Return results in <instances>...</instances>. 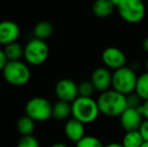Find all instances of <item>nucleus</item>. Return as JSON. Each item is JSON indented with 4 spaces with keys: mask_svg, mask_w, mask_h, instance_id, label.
<instances>
[{
    "mask_svg": "<svg viewBox=\"0 0 148 147\" xmlns=\"http://www.w3.org/2000/svg\"><path fill=\"white\" fill-rule=\"evenodd\" d=\"M143 138L138 130L128 131L125 133L122 139V145L124 147H140L143 144Z\"/></svg>",
    "mask_w": 148,
    "mask_h": 147,
    "instance_id": "19",
    "label": "nucleus"
},
{
    "mask_svg": "<svg viewBox=\"0 0 148 147\" xmlns=\"http://www.w3.org/2000/svg\"><path fill=\"white\" fill-rule=\"evenodd\" d=\"M72 115V103L59 100L53 105V117L57 120H64Z\"/></svg>",
    "mask_w": 148,
    "mask_h": 147,
    "instance_id": "15",
    "label": "nucleus"
},
{
    "mask_svg": "<svg viewBox=\"0 0 148 147\" xmlns=\"http://www.w3.org/2000/svg\"><path fill=\"white\" fill-rule=\"evenodd\" d=\"M140 147H148V142H143V144Z\"/></svg>",
    "mask_w": 148,
    "mask_h": 147,
    "instance_id": "33",
    "label": "nucleus"
},
{
    "mask_svg": "<svg viewBox=\"0 0 148 147\" xmlns=\"http://www.w3.org/2000/svg\"><path fill=\"white\" fill-rule=\"evenodd\" d=\"M53 26L49 21L42 20L37 22L33 28V36L34 38H38L41 40H45L53 34Z\"/></svg>",
    "mask_w": 148,
    "mask_h": 147,
    "instance_id": "16",
    "label": "nucleus"
},
{
    "mask_svg": "<svg viewBox=\"0 0 148 147\" xmlns=\"http://www.w3.org/2000/svg\"><path fill=\"white\" fill-rule=\"evenodd\" d=\"M20 28L16 22L11 20L0 21V44L6 45L17 40Z\"/></svg>",
    "mask_w": 148,
    "mask_h": 147,
    "instance_id": "12",
    "label": "nucleus"
},
{
    "mask_svg": "<svg viewBox=\"0 0 148 147\" xmlns=\"http://www.w3.org/2000/svg\"><path fill=\"white\" fill-rule=\"evenodd\" d=\"M119 118H120L121 126L126 132L139 130L144 120L138 109L133 108H126V110L121 114Z\"/></svg>",
    "mask_w": 148,
    "mask_h": 147,
    "instance_id": "10",
    "label": "nucleus"
},
{
    "mask_svg": "<svg viewBox=\"0 0 148 147\" xmlns=\"http://www.w3.org/2000/svg\"><path fill=\"white\" fill-rule=\"evenodd\" d=\"M102 61L106 68L116 71L125 67L127 59L122 49L116 46H109L106 47L102 53Z\"/></svg>",
    "mask_w": 148,
    "mask_h": 147,
    "instance_id": "8",
    "label": "nucleus"
},
{
    "mask_svg": "<svg viewBox=\"0 0 148 147\" xmlns=\"http://www.w3.org/2000/svg\"><path fill=\"white\" fill-rule=\"evenodd\" d=\"M17 130L21 136L32 135L35 128V121L27 115L22 116L17 121Z\"/></svg>",
    "mask_w": 148,
    "mask_h": 147,
    "instance_id": "18",
    "label": "nucleus"
},
{
    "mask_svg": "<svg viewBox=\"0 0 148 147\" xmlns=\"http://www.w3.org/2000/svg\"><path fill=\"white\" fill-rule=\"evenodd\" d=\"M97 100L92 97L79 96L72 103V116L84 124L93 123L100 115Z\"/></svg>",
    "mask_w": 148,
    "mask_h": 147,
    "instance_id": "2",
    "label": "nucleus"
},
{
    "mask_svg": "<svg viewBox=\"0 0 148 147\" xmlns=\"http://www.w3.org/2000/svg\"><path fill=\"white\" fill-rule=\"evenodd\" d=\"M55 93L59 100L73 103L79 97L78 85L71 79H62L56 84Z\"/></svg>",
    "mask_w": 148,
    "mask_h": 147,
    "instance_id": "9",
    "label": "nucleus"
},
{
    "mask_svg": "<svg viewBox=\"0 0 148 147\" xmlns=\"http://www.w3.org/2000/svg\"><path fill=\"white\" fill-rule=\"evenodd\" d=\"M25 114L35 122H45L53 117V105L43 97H33L26 103Z\"/></svg>",
    "mask_w": 148,
    "mask_h": 147,
    "instance_id": "7",
    "label": "nucleus"
},
{
    "mask_svg": "<svg viewBox=\"0 0 148 147\" xmlns=\"http://www.w3.org/2000/svg\"><path fill=\"white\" fill-rule=\"evenodd\" d=\"M116 8L120 17L128 23H138L146 14V6L142 0H123Z\"/></svg>",
    "mask_w": 148,
    "mask_h": 147,
    "instance_id": "5",
    "label": "nucleus"
},
{
    "mask_svg": "<svg viewBox=\"0 0 148 147\" xmlns=\"http://www.w3.org/2000/svg\"><path fill=\"white\" fill-rule=\"evenodd\" d=\"M76 147H104V145L99 138L85 135L80 141L77 142Z\"/></svg>",
    "mask_w": 148,
    "mask_h": 147,
    "instance_id": "21",
    "label": "nucleus"
},
{
    "mask_svg": "<svg viewBox=\"0 0 148 147\" xmlns=\"http://www.w3.org/2000/svg\"><path fill=\"white\" fill-rule=\"evenodd\" d=\"M115 5L110 0H95L92 5V11L98 18H107L113 13Z\"/></svg>",
    "mask_w": 148,
    "mask_h": 147,
    "instance_id": "14",
    "label": "nucleus"
},
{
    "mask_svg": "<svg viewBox=\"0 0 148 147\" xmlns=\"http://www.w3.org/2000/svg\"><path fill=\"white\" fill-rule=\"evenodd\" d=\"M8 63V59L6 57V55L4 53L3 49H0V71H3L4 67L6 66V64Z\"/></svg>",
    "mask_w": 148,
    "mask_h": 147,
    "instance_id": "27",
    "label": "nucleus"
},
{
    "mask_svg": "<svg viewBox=\"0 0 148 147\" xmlns=\"http://www.w3.org/2000/svg\"><path fill=\"white\" fill-rule=\"evenodd\" d=\"M17 147H40L39 142L33 135L21 136L17 143Z\"/></svg>",
    "mask_w": 148,
    "mask_h": 147,
    "instance_id": "24",
    "label": "nucleus"
},
{
    "mask_svg": "<svg viewBox=\"0 0 148 147\" xmlns=\"http://www.w3.org/2000/svg\"><path fill=\"white\" fill-rule=\"evenodd\" d=\"M110 1H111L112 3H113L114 5H115V7H117V6L121 3V2L123 1V0H110Z\"/></svg>",
    "mask_w": 148,
    "mask_h": 147,
    "instance_id": "31",
    "label": "nucleus"
},
{
    "mask_svg": "<svg viewBox=\"0 0 148 147\" xmlns=\"http://www.w3.org/2000/svg\"><path fill=\"white\" fill-rule=\"evenodd\" d=\"M104 147H124L122 145V143H117V142H112V143H109L107 145H105Z\"/></svg>",
    "mask_w": 148,
    "mask_h": 147,
    "instance_id": "29",
    "label": "nucleus"
},
{
    "mask_svg": "<svg viewBox=\"0 0 148 147\" xmlns=\"http://www.w3.org/2000/svg\"><path fill=\"white\" fill-rule=\"evenodd\" d=\"M51 147H68L66 145V144H64V143H60V142H58V143H55V144H53Z\"/></svg>",
    "mask_w": 148,
    "mask_h": 147,
    "instance_id": "30",
    "label": "nucleus"
},
{
    "mask_svg": "<svg viewBox=\"0 0 148 147\" xmlns=\"http://www.w3.org/2000/svg\"><path fill=\"white\" fill-rule=\"evenodd\" d=\"M139 133L141 134L143 138V141L144 142H148V120L144 119L141 124L140 128H139Z\"/></svg>",
    "mask_w": 148,
    "mask_h": 147,
    "instance_id": "25",
    "label": "nucleus"
},
{
    "mask_svg": "<svg viewBox=\"0 0 148 147\" xmlns=\"http://www.w3.org/2000/svg\"><path fill=\"white\" fill-rule=\"evenodd\" d=\"M135 93L139 95V97L143 101L148 100V72L138 76Z\"/></svg>",
    "mask_w": 148,
    "mask_h": 147,
    "instance_id": "20",
    "label": "nucleus"
},
{
    "mask_svg": "<svg viewBox=\"0 0 148 147\" xmlns=\"http://www.w3.org/2000/svg\"><path fill=\"white\" fill-rule=\"evenodd\" d=\"M138 110L141 113V115L143 116V118L148 120V100L143 101L142 105L139 107Z\"/></svg>",
    "mask_w": 148,
    "mask_h": 147,
    "instance_id": "26",
    "label": "nucleus"
},
{
    "mask_svg": "<svg viewBox=\"0 0 148 147\" xmlns=\"http://www.w3.org/2000/svg\"><path fill=\"white\" fill-rule=\"evenodd\" d=\"M49 47L45 40L32 38L24 46V59L31 66H39L47 59Z\"/></svg>",
    "mask_w": 148,
    "mask_h": 147,
    "instance_id": "6",
    "label": "nucleus"
},
{
    "mask_svg": "<svg viewBox=\"0 0 148 147\" xmlns=\"http://www.w3.org/2000/svg\"><path fill=\"white\" fill-rule=\"evenodd\" d=\"M126 102H127V108H133V109H139V107L142 105L143 100L137 95L135 92L126 96Z\"/></svg>",
    "mask_w": 148,
    "mask_h": 147,
    "instance_id": "23",
    "label": "nucleus"
},
{
    "mask_svg": "<svg viewBox=\"0 0 148 147\" xmlns=\"http://www.w3.org/2000/svg\"><path fill=\"white\" fill-rule=\"evenodd\" d=\"M145 69H146V72H148V57L146 61H145Z\"/></svg>",
    "mask_w": 148,
    "mask_h": 147,
    "instance_id": "32",
    "label": "nucleus"
},
{
    "mask_svg": "<svg viewBox=\"0 0 148 147\" xmlns=\"http://www.w3.org/2000/svg\"><path fill=\"white\" fill-rule=\"evenodd\" d=\"M64 134L73 142H78L85 136V124L79 120L72 118L64 124Z\"/></svg>",
    "mask_w": 148,
    "mask_h": 147,
    "instance_id": "13",
    "label": "nucleus"
},
{
    "mask_svg": "<svg viewBox=\"0 0 148 147\" xmlns=\"http://www.w3.org/2000/svg\"><path fill=\"white\" fill-rule=\"evenodd\" d=\"M142 49H143V51H144L145 53H148V36L145 37L144 40H143V42H142Z\"/></svg>",
    "mask_w": 148,
    "mask_h": 147,
    "instance_id": "28",
    "label": "nucleus"
},
{
    "mask_svg": "<svg viewBox=\"0 0 148 147\" xmlns=\"http://www.w3.org/2000/svg\"><path fill=\"white\" fill-rule=\"evenodd\" d=\"M112 74L108 68H97L91 75V82L95 90L100 93L109 90L112 87Z\"/></svg>",
    "mask_w": 148,
    "mask_h": 147,
    "instance_id": "11",
    "label": "nucleus"
},
{
    "mask_svg": "<svg viewBox=\"0 0 148 147\" xmlns=\"http://www.w3.org/2000/svg\"><path fill=\"white\" fill-rule=\"evenodd\" d=\"M2 74L8 84L16 87L27 84L31 77L29 67L21 61H9L4 67Z\"/></svg>",
    "mask_w": 148,
    "mask_h": 147,
    "instance_id": "3",
    "label": "nucleus"
},
{
    "mask_svg": "<svg viewBox=\"0 0 148 147\" xmlns=\"http://www.w3.org/2000/svg\"><path fill=\"white\" fill-rule=\"evenodd\" d=\"M4 53L6 55L8 62L9 61H20L21 57L24 55V47L21 46L18 42L14 41L9 44L4 45Z\"/></svg>",
    "mask_w": 148,
    "mask_h": 147,
    "instance_id": "17",
    "label": "nucleus"
},
{
    "mask_svg": "<svg viewBox=\"0 0 148 147\" xmlns=\"http://www.w3.org/2000/svg\"><path fill=\"white\" fill-rule=\"evenodd\" d=\"M100 113L107 117H120L127 108L126 95L116 90H107L101 93L97 99Z\"/></svg>",
    "mask_w": 148,
    "mask_h": 147,
    "instance_id": "1",
    "label": "nucleus"
},
{
    "mask_svg": "<svg viewBox=\"0 0 148 147\" xmlns=\"http://www.w3.org/2000/svg\"><path fill=\"white\" fill-rule=\"evenodd\" d=\"M138 76L132 68L123 67L112 74V88L123 95L135 92Z\"/></svg>",
    "mask_w": 148,
    "mask_h": 147,
    "instance_id": "4",
    "label": "nucleus"
},
{
    "mask_svg": "<svg viewBox=\"0 0 148 147\" xmlns=\"http://www.w3.org/2000/svg\"><path fill=\"white\" fill-rule=\"evenodd\" d=\"M79 96L81 97H92L95 92V87L90 81H83L78 85Z\"/></svg>",
    "mask_w": 148,
    "mask_h": 147,
    "instance_id": "22",
    "label": "nucleus"
}]
</instances>
